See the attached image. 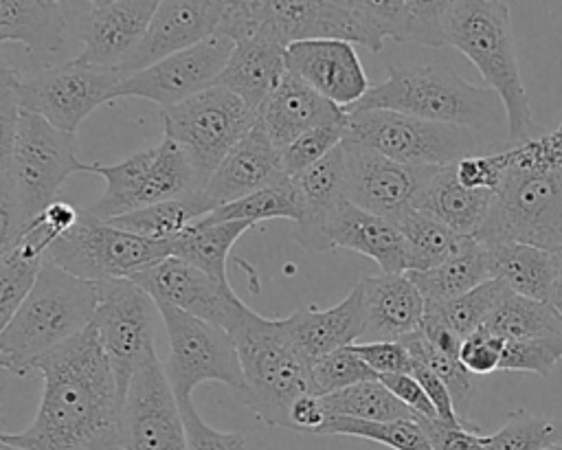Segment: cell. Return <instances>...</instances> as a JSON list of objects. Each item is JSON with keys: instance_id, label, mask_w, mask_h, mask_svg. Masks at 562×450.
Returning a JSON list of instances; mask_svg holds the SVG:
<instances>
[{"instance_id": "1", "label": "cell", "mask_w": 562, "mask_h": 450, "mask_svg": "<svg viewBox=\"0 0 562 450\" xmlns=\"http://www.w3.org/2000/svg\"><path fill=\"white\" fill-rule=\"evenodd\" d=\"M33 371L44 380L40 408L24 430L2 432L0 441L24 450H125V400L92 323Z\"/></svg>"}, {"instance_id": "2", "label": "cell", "mask_w": 562, "mask_h": 450, "mask_svg": "<svg viewBox=\"0 0 562 450\" xmlns=\"http://www.w3.org/2000/svg\"><path fill=\"white\" fill-rule=\"evenodd\" d=\"M494 193L479 241H518L562 250V123L518 147Z\"/></svg>"}, {"instance_id": "3", "label": "cell", "mask_w": 562, "mask_h": 450, "mask_svg": "<svg viewBox=\"0 0 562 450\" xmlns=\"http://www.w3.org/2000/svg\"><path fill=\"white\" fill-rule=\"evenodd\" d=\"M90 171L77 158V136L22 110L9 154H0V252L55 200L64 180Z\"/></svg>"}, {"instance_id": "4", "label": "cell", "mask_w": 562, "mask_h": 450, "mask_svg": "<svg viewBox=\"0 0 562 450\" xmlns=\"http://www.w3.org/2000/svg\"><path fill=\"white\" fill-rule=\"evenodd\" d=\"M446 46L463 53L498 94L505 108L507 145L518 147L540 136L531 116L527 90L520 79L518 55L512 33V11L498 0L448 2L443 18Z\"/></svg>"}, {"instance_id": "5", "label": "cell", "mask_w": 562, "mask_h": 450, "mask_svg": "<svg viewBox=\"0 0 562 450\" xmlns=\"http://www.w3.org/2000/svg\"><path fill=\"white\" fill-rule=\"evenodd\" d=\"M99 303L97 283L44 263L31 294L0 329V367L29 375L40 358L86 331Z\"/></svg>"}, {"instance_id": "6", "label": "cell", "mask_w": 562, "mask_h": 450, "mask_svg": "<svg viewBox=\"0 0 562 450\" xmlns=\"http://www.w3.org/2000/svg\"><path fill=\"white\" fill-rule=\"evenodd\" d=\"M353 108L393 110L465 130L498 125L505 114L503 101L494 90L474 86L441 64L389 66L386 79L371 86Z\"/></svg>"}, {"instance_id": "7", "label": "cell", "mask_w": 562, "mask_h": 450, "mask_svg": "<svg viewBox=\"0 0 562 450\" xmlns=\"http://www.w3.org/2000/svg\"><path fill=\"white\" fill-rule=\"evenodd\" d=\"M217 33L228 40H268L283 48L307 40H342L380 50L360 0H239L228 2Z\"/></svg>"}, {"instance_id": "8", "label": "cell", "mask_w": 562, "mask_h": 450, "mask_svg": "<svg viewBox=\"0 0 562 450\" xmlns=\"http://www.w3.org/2000/svg\"><path fill=\"white\" fill-rule=\"evenodd\" d=\"M231 336L244 373L241 404L268 426L290 428L292 404L312 393V362L288 334L283 318H263L250 310Z\"/></svg>"}, {"instance_id": "9", "label": "cell", "mask_w": 562, "mask_h": 450, "mask_svg": "<svg viewBox=\"0 0 562 450\" xmlns=\"http://www.w3.org/2000/svg\"><path fill=\"white\" fill-rule=\"evenodd\" d=\"M160 119L165 136L184 151L202 187L231 149L257 125V112L222 86L162 110Z\"/></svg>"}, {"instance_id": "10", "label": "cell", "mask_w": 562, "mask_h": 450, "mask_svg": "<svg viewBox=\"0 0 562 450\" xmlns=\"http://www.w3.org/2000/svg\"><path fill=\"white\" fill-rule=\"evenodd\" d=\"M171 255V241L140 237L81 211L77 224L57 237L44 259L79 279L99 283L130 279Z\"/></svg>"}, {"instance_id": "11", "label": "cell", "mask_w": 562, "mask_h": 450, "mask_svg": "<svg viewBox=\"0 0 562 450\" xmlns=\"http://www.w3.org/2000/svg\"><path fill=\"white\" fill-rule=\"evenodd\" d=\"M347 140L360 143L395 162L413 167H446L474 156L472 130L432 123L393 110L351 108Z\"/></svg>"}, {"instance_id": "12", "label": "cell", "mask_w": 562, "mask_h": 450, "mask_svg": "<svg viewBox=\"0 0 562 450\" xmlns=\"http://www.w3.org/2000/svg\"><path fill=\"white\" fill-rule=\"evenodd\" d=\"M165 320L169 358L165 364L167 380L176 400L191 397L202 382H222L237 397L244 391V373L233 336L209 320L191 316L171 305H156Z\"/></svg>"}, {"instance_id": "13", "label": "cell", "mask_w": 562, "mask_h": 450, "mask_svg": "<svg viewBox=\"0 0 562 450\" xmlns=\"http://www.w3.org/2000/svg\"><path fill=\"white\" fill-rule=\"evenodd\" d=\"M121 83L123 75L116 68L90 66L75 57L31 79L20 77L15 92L22 110L75 134L88 114L116 99Z\"/></svg>"}, {"instance_id": "14", "label": "cell", "mask_w": 562, "mask_h": 450, "mask_svg": "<svg viewBox=\"0 0 562 450\" xmlns=\"http://www.w3.org/2000/svg\"><path fill=\"white\" fill-rule=\"evenodd\" d=\"M99 303L92 318L97 338L112 364L123 400L134 373L154 351V299L132 279L97 283Z\"/></svg>"}, {"instance_id": "15", "label": "cell", "mask_w": 562, "mask_h": 450, "mask_svg": "<svg viewBox=\"0 0 562 450\" xmlns=\"http://www.w3.org/2000/svg\"><path fill=\"white\" fill-rule=\"evenodd\" d=\"M347 200L395 224L417 209L422 193L439 167L395 162L360 143L342 140Z\"/></svg>"}, {"instance_id": "16", "label": "cell", "mask_w": 562, "mask_h": 450, "mask_svg": "<svg viewBox=\"0 0 562 450\" xmlns=\"http://www.w3.org/2000/svg\"><path fill=\"white\" fill-rule=\"evenodd\" d=\"M130 279L140 285L156 305L178 307L191 316L224 327L228 334H233L250 312V307L233 292L231 283H222L173 255L147 266Z\"/></svg>"}, {"instance_id": "17", "label": "cell", "mask_w": 562, "mask_h": 450, "mask_svg": "<svg viewBox=\"0 0 562 450\" xmlns=\"http://www.w3.org/2000/svg\"><path fill=\"white\" fill-rule=\"evenodd\" d=\"M233 50L235 42L222 33H215L182 53L125 77L116 99L140 97L158 103L162 110L173 108L193 94L213 88Z\"/></svg>"}, {"instance_id": "18", "label": "cell", "mask_w": 562, "mask_h": 450, "mask_svg": "<svg viewBox=\"0 0 562 450\" xmlns=\"http://www.w3.org/2000/svg\"><path fill=\"white\" fill-rule=\"evenodd\" d=\"M125 450H187L178 400L156 349L134 373L123 406Z\"/></svg>"}, {"instance_id": "19", "label": "cell", "mask_w": 562, "mask_h": 450, "mask_svg": "<svg viewBox=\"0 0 562 450\" xmlns=\"http://www.w3.org/2000/svg\"><path fill=\"white\" fill-rule=\"evenodd\" d=\"M228 2L169 0L158 2L156 13L132 55L116 68L123 79L140 72L176 53H182L217 33Z\"/></svg>"}, {"instance_id": "20", "label": "cell", "mask_w": 562, "mask_h": 450, "mask_svg": "<svg viewBox=\"0 0 562 450\" xmlns=\"http://www.w3.org/2000/svg\"><path fill=\"white\" fill-rule=\"evenodd\" d=\"M285 70L342 110H351L371 88L353 44L342 40H307L288 46Z\"/></svg>"}, {"instance_id": "21", "label": "cell", "mask_w": 562, "mask_h": 450, "mask_svg": "<svg viewBox=\"0 0 562 450\" xmlns=\"http://www.w3.org/2000/svg\"><path fill=\"white\" fill-rule=\"evenodd\" d=\"M88 4L83 18V48L77 59L99 68H119L140 44L158 2L105 0Z\"/></svg>"}, {"instance_id": "22", "label": "cell", "mask_w": 562, "mask_h": 450, "mask_svg": "<svg viewBox=\"0 0 562 450\" xmlns=\"http://www.w3.org/2000/svg\"><path fill=\"white\" fill-rule=\"evenodd\" d=\"M347 123V110L321 97L292 72L283 75L281 83L257 110V125L266 132L279 151H283L310 130Z\"/></svg>"}, {"instance_id": "23", "label": "cell", "mask_w": 562, "mask_h": 450, "mask_svg": "<svg viewBox=\"0 0 562 450\" xmlns=\"http://www.w3.org/2000/svg\"><path fill=\"white\" fill-rule=\"evenodd\" d=\"M285 180L290 178L283 173L281 151L272 145L266 132L255 125L222 160L202 187V193L215 209H220Z\"/></svg>"}, {"instance_id": "24", "label": "cell", "mask_w": 562, "mask_h": 450, "mask_svg": "<svg viewBox=\"0 0 562 450\" xmlns=\"http://www.w3.org/2000/svg\"><path fill=\"white\" fill-rule=\"evenodd\" d=\"M364 296V331L360 342L402 340L422 329L426 301L408 274L360 279Z\"/></svg>"}, {"instance_id": "25", "label": "cell", "mask_w": 562, "mask_h": 450, "mask_svg": "<svg viewBox=\"0 0 562 450\" xmlns=\"http://www.w3.org/2000/svg\"><path fill=\"white\" fill-rule=\"evenodd\" d=\"M292 182L301 198V217L294 228V239L310 252L331 250L327 222L340 202L347 200L342 145L314 167L292 178Z\"/></svg>"}, {"instance_id": "26", "label": "cell", "mask_w": 562, "mask_h": 450, "mask_svg": "<svg viewBox=\"0 0 562 450\" xmlns=\"http://www.w3.org/2000/svg\"><path fill=\"white\" fill-rule=\"evenodd\" d=\"M283 323L310 362L360 342L364 331V296L360 281L334 307H303L285 316Z\"/></svg>"}, {"instance_id": "27", "label": "cell", "mask_w": 562, "mask_h": 450, "mask_svg": "<svg viewBox=\"0 0 562 450\" xmlns=\"http://www.w3.org/2000/svg\"><path fill=\"white\" fill-rule=\"evenodd\" d=\"M331 248H349L371 257L384 274L406 272V252L400 226L393 220L369 213L349 200L331 213L327 222Z\"/></svg>"}, {"instance_id": "28", "label": "cell", "mask_w": 562, "mask_h": 450, "mask_svg": "<svg viewBox=\"0 0 562 450\" xmlns=\"http://www.w3.org/2000/svg\"><path fill=\"white\" fill-rule=\"evenodd\" d=\"M485 250L492 279L503 281L514 294L542 303L553 301L558 252L518 241H492L485 244Z\"/></svg>"}, {"instance_id": "29", "label": "cell", "mask_w": 562, "mask_h": 450, "mask_svg": "<svg viewBox=\"0 0 562 450\" xmlns=\"http://www.w3.org/2000/svg\"><path fill=\"white\" fill-rule=\"evenodd\" d=\"M285 72L283 46L268 40H244L235 44V50L215 86L231 90L257 112L281 83Z\"/></svg>"}, {"instance_id": "30", "label": "cell", "mask_w": 562, "mask_h": 450, "mask_svg": "<svg viewBox=\"0 0 562 450\" xmlns=\"http://www.w3.org/2000/svg\"><path fill=\"white\" fill-rule=\"evenodd\" d=\"M448 0H360V9L384 42L446 46L443 18Z\"/></svg>"}, {"instance_id": "31", "label": "cell", "mask_w": 562, "mask_h": 450, "mask_svg": "<svg viewBox=\"0 0 562 450\" xmlns=\"http://www.w3.org/2000/svg\"><path fill=\"white\" fill-rule=\"evenodd\" d=\"M492 191L468 189L459 182L454 165L439 167L419 198L417 209L443 222L461 237H476L490 215Z\"/></svg>"}, {"instance_id": "32", "label": "cell", "mask_w": 562, "mask_h": 450, "mask_svg": "<svg viewBox=\"0 0 562 450\" xmlns=\"http://www.w3.org/2000/svg\"><path fill=\"white\" fill-rule=\"evenodd\" d=\"M64 4L57 0H2L0 42H20L37 55L57 53L66 33Z\"/></svg>"}, {"instance_id": "33", "label": "cell", "mask_w": 562, "mask_h": 450, "mask_svg": "<svg viewBox=\"0 0 562 450\" xmlns=\"http://www.w3.org/2000/svg\"><path fill=\"white\" fill-rule=\"evenodd\" d=\"M406 274L417 285L426 303L452 301L492 279L485 244H481L476 237H470L468 244L441 266Z\"/></svg>"}, {"instance_id": "34", "label": "cell", "mask_w": 562, "mask_h": 450, "mask_svg": "<svg viewBox=\"0 0 562 450\" xmlns=\"http://www.w3.org/2000/svg\"><path fill=\"white\" fill-rule=\"evenodd\" d=\"M156 154L158 145L140 149L114 165L90 162V173H97L105 180V191L88 211L105 222L138 211V198L156 162Z\"/></svg>"}, {"instance_id": "35", "label": "cell", "mask_w": 562, "mask_h": 450, "mask_svg": "<svg viewBox=\"0 0 562 450\" xmlns=\"http://www.w3.org/2000/svg\"><path fill=\"white\" fill-rule=\"evenodd\" d=\"M255 224L250 222H222L202 224L200 220L171 241V255L200 268L213 279L228 283L226 259L233 244Z\"/></svg>"}, {"instance_id": "36", "label": "cell", "mask_w": 562, "mask_h": 450, "mask_svg": "<svg viewBox=\"0 0 562 450\" xmlns=\"http://www.w3.org/2000/svg\"><path fill=\"white\" fill-rule=\"evenodd\" d=\"M213 211H215V206L206 200V195L200 189L193 195H187L180 200H167V202L151 204L147 209L114 217V220H110V224H114L121 230L140 235V237L173 241L189 226H193L198 220L206 217Z\"/></svg>"}, {"instance_id": "37", "label": "cell", "mask_w": 562, "mask_h": 450, "mask_svg": "<svg viewBox=\"0 0 562 450\" xmlns=\"http://www.w3.org/2000/svg\"><path fill=\"white\" fill-rule=\"evenodd\" d=\"M397 226L404 239L406 272H424L441 266L454 257L470 239L457 235L443 222L419 209L406 213Z\"/></svg>"}, {"instance_id": "38", "label": "cell", "mask_w": 562, "mask_h": 450, "mask_svg": "<svg viewBox=\"0 0 562 450\" xmlns=\"http://www.w3.org/2000/svg\"><path fill=\"white\" fill-rule=\"evenodd\" d=\"M490 334L507 340L562 336V314L551 305L509 292L483 325Z\"/></svg>"}, {"instance_id": "39", "label": "cell", "mask_w": 562, "mask_h": 450, "mask_svg": "<svg viewBox=\"0 0 562 450\" xmlns=\"http://www.w3.org/2000/svg\"><path fill=\"white\" fill-rule=\"evenodd\" d=\"M327 419L329 417H351L364 421H397L417 419L408 406H404L380 380H369L342 389L338 393L321 397Z\"/></svg>"}, {"instance_id": "40", "label": "cell", "mask_w": 562, "mask_h": 450, "mask_svg": "<svg viewBox=\"0 0 562 450\" xmlns=\"http://www.w3.org/2000/svg\"><path fill=\"white\" fill-rule=\"evenodd\" d=\"M509 292L512 290L503 281L490 279L452 301L426 303V316L446 325L452 334H457L463 340L487 323L492 312Z\"/></svg>"}, {"instance_id": "41", "label": "cell", "mask_w": 562, "mask_h": 450, "mask_svg": "<svg viewBox=\"0 0 562 450\" xmlns=\"http://www.w3.org/2000/svg\"><path fill=\"white\" fill-rule=\"evenodd\" d=\"M272 217L292 220L294 224L301 217V198L292 180L272 184L268 189H261L248 198H241L237 202L224 204L202 217V224H222V222H263Z\"/></svg>"}, {"instance_id": "42", "label": "cell", "mask_w": 562, "mask_h": 450, "mask_svg": "<svg viewBox=\"0 0 562 450\" xmlns=\"http://www.w3.org/2000/svg\"><path fill=\"white\" fill-rule=\"evenodd\" d=\"M318 435H349L378 441L393 450H435L417 419L364 421L351 417H329Z\"/></svg>"}, {"instance_id": "43", "label": "cell", "mask_w": 562, "mask_h": 450, "mask_svg": "<svg viewBox=\"0 0 562 450\" xmlns=\"http://www.w3.org/2000/svg\"><path fill=\"white\" fill-rule=\"evenodd\" d=\"M400 342L406 347V351L411 353L413 360L424 362L428 369H432L439 375V380L446 384V389H448V393L452 397L457 415L463 421H468L465 413H468V408H470V404H472V400L476 395V375L470 373L459 358L437 351L422 336V331L411 334V336L402 338Z\"/></svg>"}, {"instance_id": "44", "label": "cell", "mask_w": 562, "mask_h": 450, "mask_svg": "<svg viewBox=\"0 0 562 450\" xmlns=\"http://www.w3.org/2000/svg\"><path fill=\"white\" fill-rule=\"evenodd\" d=\"M483 443L487 450H547L562 443V421L516 408L496 432L483 435Z\"/></svg>"}, {"instance_id": "45", "label": "cell", "mask_w": 562, "mask_h": 450, "mask_svg": "<svg viewBox=\"0 0 562 450\" xmlns=\"http://www.w3.org/2000/svg\"><path fill=\"white\" fill-rule=\"evenodd\" d=\"M44 263L42 255L20 244L0 252V329L31 294Z\"/></svg>"}, {"instance_id": "46", "label": "cell", "mask_w": 562, "mask_h": 450, "mask_svg": "<svg viewBox=\"0 0 562 450\" xmlns=\"http://www.w3.org/2000/svg\"><path fill=\"white\" fill-rule=\"evenodd\" d=\"M310 373H312V393L318 397L338 393L360 382L378 380V373L351 347L331 351L314 360L310 367Z\"/></svg>"}, {"instance_id": "47", "label": "cell", "mask_w": 562, "mask_h": 450, "mask_svg": "<svg viewBox=\"0 0 562 450\" xmlns=\"http://www.w3.org/2000/svg\"><path fill=\"white\" fill-rule=\"evenodd\" d=\"M349 125V123H347ZM347 125H325L305 132L292 145L281 151V165L285 178H296L305 169L321 162L347 138Z\"/></svg>"}, {"instance_id": "48", "label": "cell", "mask_w": 562, "mask_h": 450, "mask_svg": "<svg viewBox=\"0 0 562 450\" xmlns=\"http://www.w3.org/2000/svg\"><path fill=\"white\" fill-rule=\"evenodd\" d=\"M562 360V336L507 340L498 371L536 373L547 378Z\"/></svg>"}, {"instance_id": "49", "label": "cell", "mask_w": 562, "mask_h": 450, "mask_svg": "<svg viewBox=\"0 0 562 450\" xmlns=\"http://www.w3.org/2000/svg\"><path fill=\"white\" fill-rule=\"evenodd\" d=\"M178 408L184 424L187 450H248L246 437L241 432H224L206 424L195 410L191 397L178 400Z\"/></svg>"}, {"instance_id": "50", "label": "cell", "mask_w": 562, "mask_h": 450, "mask_svg": "<svg viewBox=\"0 0 562 450\" xmlns=\"http://www.w3.org/2000/svg\"><path fill=\"white\" fill-rule=\"evenodd\" d=\"M503 349H505V340L481 327L474 334H470L468 338H463L459 360L476 378L490 375V373L498 371Z\"/></svg>"}, {"instance_id": "51", "label": "cell", "mask_w": 562, "mask_h": 450, "mask_svg": "<svg viewBox=\"0 0 562 450\" xmlns=\"http://www.w3.org/2000/svg\"><path fill=\"white\" fill-rule=\"evenodd\" d=\"M507 169V151L487 154V156H468L454 162L457 178L468 189H481L496 193Z\"/></svg>"}, {"instance_id": "52", "label": "cell", "mask_w": 562, "mask_h": 450, "mask_svg": "<svg viewBox=\"0 0 562 450\" xmlns=\"http://www.w3.org/2000/svg\"><path fill=\"white\" fill-rule=\"evenodd\" d=\"M351 349L380 375L411 373L413 358L400 340H380V342H356Z\"/></svg>"}, {"instance_id": "53", "label": "cell", "mask_w": 562, "mask_h": 450, "mask_svg": "<svg viewBox=\"0 0 562 450\" xmlns=\"http://www.w3.org/2000/svg\"><path fill=\"white\" fill-rule=\"evenodd\" d=\"M435 450H487L479 426L470 424H448L441 419H422L417 417Z\"/></svg>"}, {"instance_id": "54", "label": "cell", "mask_w": 562, "mask_h": 450, "mask_svg": "<svg viewBox=\"0 0 562 450\" xmlns=\"http://www.w3.org/2000/svg\"><path fill=\"white\" fill-rule=\"evenodd\" d=\"M415 417L422 419H439L432 402L428 400L422 384L411 373H393V375H380L378 378Z\"/></svg>"}, {"instance_id": "55", "label": "cell", "mask_w": 562, "mask_h": 450, "mask_svg": "<svg viewBox=\"0 0 562 450\" xmlns=\"http://www.w3.org/2000/svg\"><path fill=\"white\" fill-rule=\"evenodd\" d=\"M411 375L422 384V389L426 391L428 400L432 402L437 415L441 421H448V424H470V421H463L457 410H454V404H452V397L446 389V384L439 380V375L428 369L424 362L419 360H413V369H411Z\"/></svg>"}, {"instance_id": "56", "label": "cell", "mask_w": 562, "mask_h": 450, "mask_svg": "<svg viewBox=\"0 0 562 450\" xmlns=\"http://www.w3.org/2000/svg\"><path fill=\"white\" fill-rule=\"evenodd\" d=\"M327 421V413L323 406V400L314 393L301 395L292 408H290V428L301 432H314L318 435L321 428Z\"/></svg>"}, {"instance_id": "57", "label": "cell", "mask_w": 562, "mask_h": 450, "mask_svg": "<svg viewBox=\"0 0 562 450\" xmlns=\"http://www.w3.org/2000/svg\"><path fill=\"white\" fill-rule=\"evenodd\" d=\"M551 305L562 314V250L558 252V279H555V290H553Z\"/></svg>"}, {"instance_id": "58", "label": "cell", "mask_w": 562, "mask_h": 450, "mask_svg": "<svg viewBox=\"0 0 562 450\" xmlns=\"http://www.w3.org/2000/svg\"><path fill=\"white\" fill-rule=\"evenodd\" d=\"M0 450H24V448H18V446H11V443L0 441Z\"/></svg>"}, {"instance_id": "59", "label": "cell", "mask_w": 562, "mask_h": 450, "mask_svg": "<svg viewBox=\"0 0 562 450\" xmlns=\"http://www.w3.org/2000/svg\"><path fill=\"white\" fill-rule=\"evenodd\" d=\"M547 450H562V443H558V446H551V448H547Z\"/></svg>"}, {"instance_id": "60", "label": "cell", "mask_w": 562, "mask_h": 450, "mask_svg": "<svg viewBox=\"0 0 562 450\" xmlns=\"http://www.w3.org/2000/svg\"><path fill=\"white\" fill-rule=\"evenodd\" d=\"M560 123H562V121H560Z\"/></svg>"}]
</instances>
